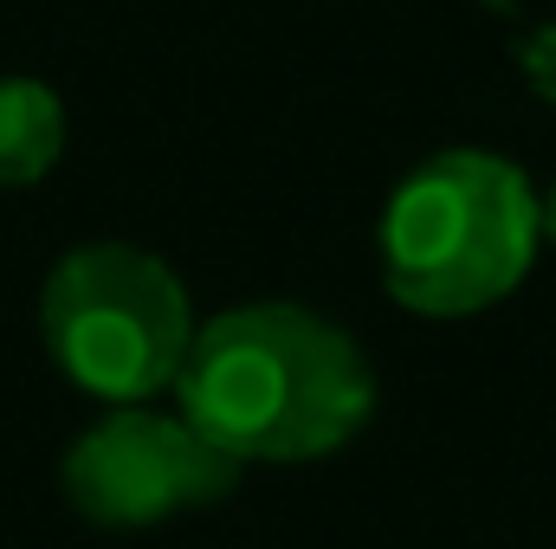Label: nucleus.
Instances as JSON below:
<instances>
[{
    "label": "nucleus",
    "instance_id": "nucleus-1",
    "mask_svg": "<svg viewBox=\"0 0 556 549\" xmlns=\"http://www.w3.org/2000/svg\"><path fill=\"white\" fill-rule=\"evenodd\" d=\"M175 401V413L233 465H304L363 433L376 375L330 317L266 297L194 330Z\"/></svg>",
    "mask_w": 556,
    "mask_h": 549
},
{
    "label": "nucleus",
    "instance_id": "nucleus-4",
    "mask_svg": "<svg viewBox=\"0 0 556 549\" xmlns=\"http://www.w3.org/2000/svg\"><path fill=\"white\" fill-rule=\"evenodd\" d=\"M59 478L78 518L104 531H142L220 505L240 485V465L214 439H201L181 413L111 408L91 433L72 439Z\"/></svg>",
    "mask_w": 556,
    "mask_h": 549
},
{
    "label": "nucleus",
    "instance_id": "nucleus-2",
    "mask_svg": "<svg viewBox=\"0 0 556 549\" xmlns=\"http://www.w3.org/2000/svg\"><path fill=\"white\" fill-rule=\"evenodd\" d=\"M544 246V214L518 162L440 149L382 207V284L415 317H472L511 297Z\"/></svg>",
    "mask_w": 556,
    "mask_h": 549
},
{
    "label": "nucleus",
    "instance_id": "nucleus-5",
    "mask_svg": "<svg viewBox=\"0 0 556 549\" xmlns=\"http://www.w3.org/2000/svg\"><path fill=\"white\" fill-rule=\"evenodd\" d=\"M65 149V104L39 78H0V188H33Z\"/></svg>",
    "mask_w": 556,
    "mask_h": 549
},
{
    "label": "nucleus",
    "instance_id": "nucleus-6",
    "mask_svg": "<svg viewBox=\"0 0 556 549\" xmlns=\"http://www.w3.org/2000/svg\"><path fill=\"white\" fill-rule=\"evenodd\" d=\"M538 214H544V240L556 246V188H551V201H538Z\"/></svg>",
    "mask_w": 556,
    "mask_h": 549
},
{
    "label": "nucleus",
    "instance_id": "nucleus-3",
    "mask_svg": "<svg viewBox=\"0 0 556 549\" xmlns=\"http://www.w3.org/2000/svg\"><path fill=\"white\" fill-rule=\"evenodd\" d=\"M39 336L85 395L142 408L149 395L175 388L194 343V310L181 278L155 253L98 240L52 266L39 291Z\"/></svg>",
    "mask_w": 556,
    "mask_h": 549
}]
</instances>
